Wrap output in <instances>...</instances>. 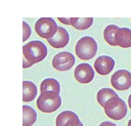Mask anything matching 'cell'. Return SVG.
Returning a JSON list of instances; mask_svg holds the SVG:
<instances>
[{"instance_id": "cell-1", "label": "cell", "mask_w": 131, "mask_h": 126, "mask_svg": "<svg viewBox=\"0 0 131 126\" xmlns=\"http://www.w3.org/2000/svg\"><path fill=\"white\" fill-rule=\"evenodd\" d=\"M24 57L29 60L32 65L40 62L47 55V47L41 41H31L24 45L23 47Z\"/></svg>"}, {"instance_id": "cell-2", "label": "cell", "mask_w": 131, "mask_h": 126, "mask_svg": "<svg viewBox=\"0 0 131 126\" xmlns=\"http://www.w3.org/2000/svg\"><path fill=\"white\" fill-rule=\"evenodd\" d=\"M76 54L79 58L83 60H88L94 57V55L97 52V43L96 41L90 37V36H85L79 39V41L76 44L75 47Z\"/></svg>"}, {"instance_id": "cell-3", "label": "cell", "mask_w": 131, "mask_h": 126, "mask_svg": "<svg viewBox=\"0 0 131 126\" xmlns=\"http://www.w3.org/2000/svg\"><path fill=\"white\" fill-rule=\"evenodd\" d=\"M61 104V97L56 92H41L37 99V107L43 113H52Z\"/></svg>"}, {"instance_id": "cell-4", "label": "cell", "mask_w": 131, "mask_h": 126, "mask_svg": "<svg viewBox=\"0 0 131 126\" xmlns=\"http://www.w3.org/2000/svg\"><path fill=\"white\" fill-rule=\"evenodd\" d=\"M103 109L105 115L113 120H121L127 114V106L125 101L119 96L111 98L104 104Z\"/></svg>"}, {"instance_id": "cell-5", "label": "cell", "mask_w": 131, "mask_h": 126, "mask_svg": "<svg viewBox=\"0 0 131 126\" xmlns=\"http://www.w3.org/2000/svg\"><path fill=\"white\" fill-rule=\"evenodd\" d=\"M58 30V26L51 17H41L35 24V31L38 36L44 39L52 38Z\"/></svg>"}, {"instance_id": "cell-6", "label": "cell", "mask_w": 131, "mask_h": 126, "mask_svg": "<svg viewBox=\"0 0 131 126\" xmlns=\"http://www.w3.org/2000/svg\"><path fill=\"white\" fill-rule=\"evenodd\" d=\"M111 84L117 90H127L131 87V73L127 70H118L111 77Z\"/></svg>"}, {"instance_id": "cell-7", "label": "cell", "mask_w": 131, "mask_h": 126, "mask_svg": "<svg viewBox=\"0 0 131 126\" xmlns=\"http://www.w3.org/2000/svg\"><path fill=\"white\" fill-rule=\"evenodd\" d=\"M75 64V56L68 51H61L55 54L52 58V66L57 71H68L73 68Z\"/></svg>"}, {"instance_id": "cell-8", "label": "cell", "mask_w": 131, "mask_h": 126, "mask_svg": "<svg viewBox=\"0 0 131 126\" xmlns=\"http://www.w3.org/2000/svg\"><path fill=\"white\" fill-rule=\"evenodd\" d=\"M74 76L79 83L86 84L93 80L94 70L89 64H80L74 71Z\"/></svg>"}, {"instance_id": "cell-9", "label": "cell", "mask_w": 131, "mask_h": 126, "mask_svg": "<svg viewBox=\"0 0 131 126\" xmlns=\"http://www.w3.org/2000/svg\"><path fill=\"white\" fill-rule=\"evenodd\" d=\"M115 67V60L108 55H100L94 61V69L99 75L110 74Z\"/></svg>"}, {"instance_id": "cell-10", "label": "cell", "mask_w": 131, "mask_h": 126, "mask_svg": "<svg viewBox=\"0 0 131 126\" xmlns=\"http://www.w3.org/2000/svg\"><path fill=\"white\" fill-rule=\"evenodd\" d=\"M81 123L79 117L72 111L61 112L55 120L56 126H79Z\"/></svg>"}, {"instance_id": "cell-11", "label": "cell", "mask_w": 131, "mask_h": 126, "mask_svg": "<svg viewBox=\"0 0 131 126\" xmlns=\"http://www.w3.org/2000/svg\"><path fill=\"white\" fill-rule=\"evenodd\" d=\"M69 40H70V36L68 31L64 28L58 27L57 33L47 41H48V44H50L54 48H62L68 45Z\"/></svg>"}, {"instance_id": "cell-12", "label": "cell", "mask_w": 131, "mask_h": 126, "mask_svg": "<svg viewBox=\"0 0 131 126\" xmlns=\"http://www.w3.org/2000/svg\"><path fill=\"white\" fill-rule=\"evenodd\" d=\"M117 45L122 48L131 47V30L128 28H120L116 34Z\"/></svg>"}, {"instance_id": "cell-13", "label": "cell", "mask_w": 131, "mask_h": 126, "mask_svg": "<svg viewBox=\"0 0 131 126\" xmlns=\"http://www.w3.org/2000/svg\"><path fill=\"white\" fill-rule=\"evenodd\" d=\"M37 95V87L31 81L23 82V101L30 102Z\"/></svg>"}, {"instance_id": "cell-14", "label": "cell", "mask_w": 131, "mask_h": 126, "mask_svg": "<svg viewBox=\"0 0 131 126\" xmlns=\"http://www.w3.org/2000/svg\"><path fill=\"white\" fill-rule=\"evenodd\" d=\"M37 120L36 111L30 106L23 107V126H32Z\"/></svg>"}, {"instance_id": "cell-15", "label": "cell", "mask_w": 131, "mask_h": 126, "mask_svg": "<svg viewBox=\"0 0 131 126\" xmlns=\"http://www.w3.org/2000/svg\"><path fill=\"white\" fill-rule=\"evenodd\" d=\"M40 90H41V92H56V93H59L60 85H59L57 80H55L53 78H47V79H44L41 82Z\"/></svg>"}, {"instance_id": "cell-16", "label": "cell", "mask_w": 131, "mask_h": 126, "mask_svg": "<svg viewBox=\"0 0 131 126\" xmlns=\"http://www.w3.org/2000/svg\"><path fill=\"white\" fill-rule=\"evenodd\" d=\"M116 96H119L118 93H116V91H114L113 89L111 88H101L98 92H97V95H96V99L98 101V103L101 106V107H104V104L113 97H116Z\"/></svg>"}, {"instance_id": "cell-17", "label": "cell", "mask_w": 131, "mask_h": 126, "mask_svg": "<svg viewBox=\"0 0 131 126\" xmlns=\"http://www.w3.org/2000/svg\"><path fill=\"white\" fill-rule=\"evenodd\" d=\"M120 28L116 25H108L103 31V38L107 42V44L112 46H118L116 42V34Z\"/></svg>"}, {"instance_id": "cell-18", "label": "cell", "mask_w": 131, "mask_h": 126, "mask_svg": "<svg viewBox=\"0 0 131 126\" xmlns=\"http://www.w3.org/2000/svg\"><path fill=\"white\" fill-rule=\"evenodd\" d=\"M72 26L77 30H86L93 24L92 17H71Z\"/></svg>"}, {"instance_id": "cell-19", "label": "cell", "mask_w": 131, "mask_h": 126, "mask_svg": "<svg viewBox=\"0 0 131 126\" xmlns=\"http://www.w3.org/2000/svg\"><path fill=\"white\" fill-rule=\"evenodd\" d=\"M30 36H31V28L26 22H23V41H26Z\"/></svg>"}, {"instance_id": "cell-20", "label": "cell", "mask_w": 131, "mask_h": 126, "mask_svg": "<svg viewBox=\"0 0 131 126\" xmlns=\"http://www.w3.org/2000/svg\"><path fill=\"white\" fill-rule=\"evenodd\" d=\"M57 19H59L60 23L64 24V25H72L71 23V18H64V17H58Z\"/></svg>"}, {"instance_id": "cell-21", "label": "cell", "mask_w": 131, "mask_h": 126, "mask_svg": "<svg viewBox=\"0 0 131 126\" xmlns=\"http://www.w3.org/2000/svg\"><path fill=\"white\" fill-rule=\"evenodd\" d=\"M31 66H33L29 60H27L25 57H24V61H23V67H24V69H27V68H29V67H31Z\"/></svg>"}, {"instance_id": "cell-22", "label": "cell", "mask_w": 131, "mask_h": 126, "mask_svg": "<svg viewBox=\"0 0 131 126\" xmlns=\"http://www.w3.org/2000/svg\"><path fill=\"white\" fill-rule=\"evenodd\" d=\"M99 126H117V125L114 124V123H112V122H110V121H104V122L100 123Z\"/></svg>"}, {"instance_id": "cell-23", "label": "cell", "mask_w": 131, "mask_h": 126, "mask_svg": "<svg viewBox=\"0 0 131 126\" xmlns=\"http://www.w3.org/2000/svg\"><path fill=\"white\" fill-rule=\"evenodd\" d=\"M128 106H129V108H130V110H131V93H130V95H129V97H128Z\"/></svg>"}, {"instance_id": "cell-24", "label": "cell", "mask_w": 131, "mask_h": 126, "mask_svg": "<svg viewBox=\"0 0 131 126\" xmlns=\"http://www.w3.org/2000/svg\"><path fill=\"white\" fill-rule=\"evenodd\" d=\"M128 126H131V119H130L129 122H128Z\"/></svg>"}, {"instance_id": "cell-25", "label": "cell", "mask_w": 131, "mask_h": 126, "mask_svg": "<svg viewBox=\"0 0 131 126\" xmlns=\"http://www.w3.org/2000/svg\"><path fill=\"white\" fill-rule=\"evenodd\" d=\"M79 126H83V124H82V123H81V124H80V125H79Z\"/></svg>"}, {"instance_id": "cell-26", "label": "cell", "mask_w": 131, "mask_h": 126, "mask_svg": "<svg viewBox=\"0 0 131 126\" xmlns=\"http://www.w3.org/2000/svg\"><path fill=\"white\" fill-rule=\"evenodd\" d=\"M130 19H131V18H130Z\"/></svg>"}]
</instances>
